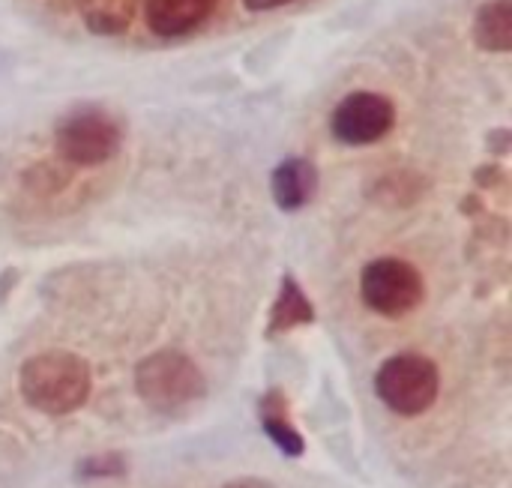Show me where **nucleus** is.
Instances as JSON below:
<instances>
[{"label": "nucleus", "instance_id": "nucleus-1", "mask_svg": "<svg viewBox=\"0 0 512 488\" xmlns=\"http://www.w3.org/2000/svg\"><path fill=\"white\" fill-rule=\"evenodd\" d=\"M21 396L30 408L60 417L78 411L90 396V369L81 357L66 351H48L24 363Z\"/></svg>", "mask_w": 512, "mask_h": 488}, {"label": "nucleus", "instance_id": "nucleus-5", "mask_svg": "<svg viewBox=\"0 0 512 488\" xmlns=\"http://www.w3.org/2000/svg\"><path fill=\"white\" fill-rule=\"evenodd\" d=\"M57 150L72 165H102L120 150V126L102 111H78L57 129Z\"/></svg>", "mask_w": 512, "mask_h": 488}, {"label": "nucleus", "instance_id": "nucleus-8", "mask_svg": "<svg viewBox=\"0 0 512 488\" xmlns=\"http://www.w3.org/2000/svg\"><path fill=\"white\" fill-rule=\"evenodd\" d=\"M318 174L306 159H285L273 171V198L282 210H300L315 195Z\"/></svg>", "mask_w": 512, "mask_h": 488}, {"label": "nucleus", "instance_id": "nucleus-9", "mask_svg": "<svg viewBox=\"0 0 512 488\" xmlns=\"http://www.w3.org/2000/svg\"><path fill=\"white\" fill-rule=\"evenodd\" d=\"M474 36L489 51H510L512 45V3L492 0L480 9Z\"/></svg>", "mask_w": 512, "mask_h": 488}, {"label": "nucleus", "instance_id": "nucleus-10", "mask_svg": "<svg viewBox=\"0 0 512 488\" xmlns=\"http://www.w3.org/2000/svg\"><path fill=\"white\" fill-rule=\"evenodd\" d=\"M84 21L96 33H120L129 27L135 0H78Z\"/></svg>", "mask_w": 512, "mask_h": 488}, {"label": "nucleus", "instance_id": "nucleus-3", "mask_svg": "<svg viewBox=\"0 0 512 488\" xmlns=\"http://www.w3.org/2000/svg\"><path fill=\"white\" fill-rule=\"evenodd\" d=\"M375 387L390 411L402 417H417L435 405L441 378L432 360L420 354H399L381 366Z\"/></svg>", "mask_w": 512, "mask_h": 488}, {"label": "nucleus", "instance_id": "nucleus-11", "mask_svg": "<svg viewBox=\"0 0 512 488\" xmlns=\"http://www.w3.org/2000/svg\"><path fill=\"white\" fill-rule=\"evenodd\" d=\"M246 3V9H252V12H267V9H276V6H288V3H294V0H243Z\"/></svg>", "mask_w": 512, "mask_h": 488}, {"label": "nucleus", "instance_id": "nucleus-12", "mask_svg": "<svg viewBox=\"0 0 512 488\" xmlns=\"http://www.w3.org/2000/svg\"><path fill=\"white\" fill-rule=\"evenodd\" d=\"M228 488H270V486H264V483H258V480H240V483H231Z\"/></svg>", "mask_w": 512, "mask_h": 488}, {"label": "nucleus", "instance_id": "nucleus-6", "mask_svg": "<svg viewBox=\"0 0 512 488\" xmlns=\"http://www.w3.org/2000/svg\"><path fill=\"white\" fill-rule=\"evenodd\" d=\"M396 123V108L387 96L357 90L348 99H342L333 111V135L342 144L363 147L381 141Z\"/></svg>", "mask_w": 512, "mask_h": 488}, {"label": "nucleus", "instance_id": "nucleus-4", "mask_svg": "<svg viewBox=\"0 0 512 488\" xmlns=\"http://www.w3.org/2000/svg\"><path fill=\"white\" fill-rule=\"evenodd\" d=\"M360 291L369 309L384 318H402L423 300L420 273L402 258H378L363 270Z\"/></svg>", "mask_w": 512, "mask_h": 488}, {"label": "nucleus", "instance_id": "nucleus-7", "mask_svg": "<svg viewBox=\"0 0 512 488\" xmlns=\"http://www.w3.org/2000/svg\"><path fill=\"white\" fill-rule=\"evenodd\" d=\"M216 3L219 0H147L144 18L156 36L174 39L201 27L213 15Z\"/></svg>", "mask_w": 512, "mask_h": 488}, {"label": "nucleus", "instance_id": "nucleus-2", "mask_svg": "<svg viewBox=\"0 0 512 488\" xmlns=\"http://www.w3.org/2000/svg\"><path fill=\"white\" fill-rule=\"evenodd\" d=\"M135 387L150 408L174 414L204 393V378L189 357L177 351H159L138 366Z\"/></svg>", "mask_w": 512, "mask_h": 488}]
</instances>
